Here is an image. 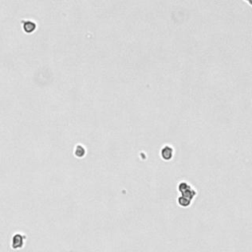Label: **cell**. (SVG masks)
Returning <instances> with one entry per match:
<instances>
[{
	"mask_svg": "<svg viewBox=\"0 0 252 252\" xmlns=\"http://www.w3.org/2000/svg\"><path fill=\"white\" fill-rule=\"evenodd\" d=\"M162 158H164L165 159H170L172 157V154H173V150H172V147H169V146H165L162 148Z\"/></svg>",
	"mask_w": 252,
	"mask_h": 252,
	"instance_id": "obj_1",
	"label": "cell"
},
{
	"mask_svg": "<svg viewBox=\"0 0 252 252\" xmlns=\"http://www.w3.org/2000/svg\"><path fill=\"white\" fill-rule=\"evenodd\" d=\"M30 25H28V23L27 24H25V26H24V29L27 31V33H31L32 31H34V29H35V24L34 23H29Z\"/></svg>",
	"mask_w": 252,
	"mask_h": 252,
	"instance_id": "obj_2",
	"label": "cell"
},
{
	"mask_svg": "<svg viewBox=\"0 0 252 252\" xmlns=\"http://www.w3.org/2000/svg\"><path fill=\"white\" fill-rule=\"evenodd\" d=\"M244 1H246V2H248V3H250V4L252 5V0H244Z\"/></svg>",
	"mask_w": 252,
	"mask_h": 252,
	"instance_id": "obj_3",
	"label": "cell"
}]
</instances>
